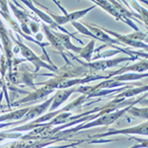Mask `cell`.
Wrapping results in <instances>:
<instances>
[{"mask_svg": "<svg viewBox=\"0 0 148 148\" xmlns=\"http://www.w3.org/2000/svg\"><path fill=\"white\" fill-rule=\"evenodd\" d=\"M52 100H53V97H51V99L47 100V101L46 103H44V104L35 107V108L30 109L28 113L25 114L26 118L24 119L23 121H28V120H32V119H34V118H37V116H39L40 114H42L44 112H46L47 109L49 108V106L51 105V103L52 102Z\"/></svg>", "mask_w": 148, "mask_h": 148, "instance_id": "3957f363", "label": "cell"}, {"mask_svg": "<svg viewBox=\"0 0 148 148\" xmlns=\"http://www.w3.org/2000/svg\"><path fill=\"white\" fill-rule=\"evenodd\" d=\"M119 133H138V134H147V123H142L141 126H135L133 128H127V130H111L110 132L103 133L101 135H96L97 137L100 136H108V135H113V134H119Z\"/></svg>", "mask_w": 148, "mask_h": 148, "instance_id": "7a4b0ae2", "label": "cell"}, {"mask_svg": "<svg viewBox=\"0 0 148 148\" xmlns=\"http://www.w3.org/2000/svg\"><path fill=\"white\" fill-rule=\"evenodd\" d=\"M75 91V89H71V90H67V91H59L56 93V96H53V100H52V102H53V104H52V106L51 107V110L52 111H54L57 107L59 106V105H61L62 103L65 101L67 98L70 96L71 93Z\"/></svg>", "mask_w": 148, "mask_h": 148, "instance_id": "5b68a950", "label": "cell"}, {"mask_svg": "<svg viewBox=\"0 0 148 148\" xmlns=\"http://www.w3.org/2000/svg\"><path fill=\"white\" fill-rule=\"evenodd\" d=\"M19 45H20V47L22 49V52H23V54L26 57H27L28 59H30L31 61H33V62H35V64H36V69L37 70H39V68H40V66H45V67H47V68H49L51 70H53L52 69V67H51V66H49L47 64H46V63H42V61L40 60L39 58H38L37 56H35L34 53H33L32 51H30L29 49H27L24 45H22V44H20V42H18Z\"/></svg>", "mask_w": 148, "mask_h": 148, "instance_id": "277c9868", "label": "cell"}, {"mask_svg": "<svg viewBox=\"0 0 148 148\" xmlns=\"http://www.w3.org/2000/svg\"><path fill=\"white\" fill-rule=\"evenodd\" d=\"M130 108H126L125 110H121L120 112H116V113H114V114H106V116H103L99 120L93 121V123H90L88 125H81L79 127L77 128H74L73 131H76L78 130H82V128H88V127H93V126H96V125H109V123H114L116 120H118L119 118L123 114H125V112L128 111Z\"/></svg>", "mask_w": 148, "mask_h": 148, "instance_id": "6da1fadb", "label": "cell"}, {"mask_svg": "<svg viewBox=\"0 0 148 148\" xmlns=\"http://www.w3.org/2000/svg\"><path fill=\"white\" fill-rule=\"evenodd\" d=\"M28 108L26 109H22V110H19V111H15L11 114H5V116H0V121H11V120H19L21 119L22 116H25V114L29 112Z\"/></svg>", "mask_w": 148, "mask_h": 148, "instance_id": "8992f818", "label": "cell"}, {"mask_svg": "<svg viewBox=\"0 0 148 148\" xmlns=\"http://www.w3.org/2000/svg\"><path fill=\"white\" fill-rule=\"evenodd\" d=\"M127 112L134 116H142V118H144V119L147 118V109L146 108H142V109L138 110L136 108H132V107H130Z\"/></svg>", "mask_w": 148, "mask_h": 148, "instance_id": "52a82bcc", "label": "cell"}]
</instances>
